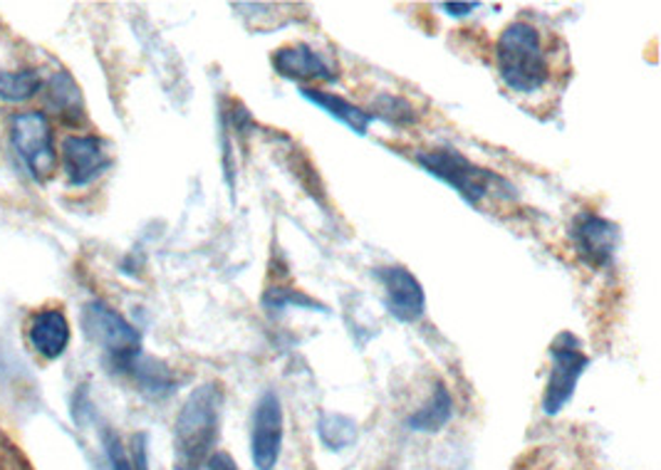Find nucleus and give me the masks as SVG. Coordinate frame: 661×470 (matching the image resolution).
I'll return each instance as SVG.
<instances>
[{
  "mask_svg": "<svg viewBox=\"0 0 661 470\" xmlns=\"http://www.w3.org/2000/svg\"><path fill=\"white\" fill-rule=\"evenodd\" d=\"M452 419H454V398L448 394L444 381H436L434 394L429 396V402L421 406V409L409 416L407 425L411 431L419 433H438L446 429Z\"/></svg>",
  "mask_w": 661,
  "mask_h": 470,
  "instance_id": "14",
  "label": "nucleus"
},
{
  "mask_svg": "<svg viewBox=\"0 0 661 470\" xmlns=\"http://www.w3.org/2000/svg\"><path fill=\"white\" fill-rule=\"evenodd\" d=\"M42 79L33 69L23 73H5L0 69V100L3 102H25L40 92Z\"/></svg>",
  "mask_w": 661,
  "mask_h": 470,
  "instance_id": "18",
  "label": "nucleus"
},
{
  "mask_svg": "<svg viewBox=\"0 0 661 470\" xmlns=\"http://www.w3.org/2000/svg\"><path fill=\"white\" fill-rule=\"evenodd\" d=\"M263 307H268L270 313L276 309H288V307H313L315 313H325L328 307H322L317 300L303 295L293 288H270L266 295H263Z\"/></svg>",
  "mask_w": 661,
  "mask_h": 470,
  "instance_id": "19",
  "label": "nucleus"
},
{
  "mask_svg": "<svg viewBox=\"0 0 661 470\" xmlns=\"http://www.w3.org/2000/svg\"><path fill=\"white\" fill-rule=\"evenodd\" d=\"M369 117L382 119L394 129H409L419 122V110L399 94H379L369 106Z\"/></svg>",
  "mask_w": 661,
  "mask_h": 470,
  "instance_id": "16",
  "label": "nucleus"
},
{
  "mask_svg": "<svg viewBox=\"0 0 661 470\" xmlns=\"http://www.w3.org/2000/svg\"><path fill=\"white\" fill-rule=\"evenodd\" d=\"M285 411L276 392H263L253 409L251 458L258 470H272L283 454Z\"/></svg>",
  "mask_w": 661,
  "mask_h": 470,
  "instance_id": "8",
  "label": "nucleus"
},
{
  "mask_svg": "<svg viewBox=\"0 0 661 470\" xmlns=\"http://www.w3.org/2000/svg\"><path fill=\"white\" fill-rule=\"evenodd\" d=\"M102 446L110 460V470H135V463H131V456L127 454L125 443H122V439L112 429L102 431Z\"/></svg>",
  "mask_w": 661,
  "mask_h": 470,
  "instance_id": "20",
  "label": "nucleus"
},
{
  "mask_svg": "<svg viewBox=\"0 0 661 470\" xmlns=\"http://www.w3.org/2000/svg\"><path fill=\"white\" fill-rule=\"evenodd\" d=\"M48 106L67 122H79L85 117L82 92L67 73H58L48 82Z\"/></svg>",
  "mask_w": 661,
  "mask_h": 470,
  "instance_id": "15",
  "label": "nucleus"
},
{
  "mask_svg": "<svg viewBox=\"0 0 661 470\" xmlns=\"http://www.w3.org/2000/svg\"><path fill=\"white\" fill-rule=\"evenodd\" d=\"M112 166L104 139L94 135H73L63 141V172L69 186H90Z\"/></svg>",
  "mask_w": 661,
  "mask_h": 470,
  "instance_id": "10",
  "label": "nucleus"
},
{
  "mask_svg": "<svg viewBox=\"0 0 661 470\" xmlns=\"http://www.w3.org/2000/svg\"><path fill=\"white\" fill-rule=\"evenodd\" d=\"M479 3H441V11L448 13L452 17H466L471 15Z\"/></svg>",
  "mask_w": 661,
  "mask_h": 470,
  "instance_id": "22",
  "label": "nucleus"
},
{
  "mask_svg": "<svg viewBox=\"0 0 661 470\" xmlns=\"http://www.w3.org/2000/svg\"><path fill=\"white\" fill-rule=\"evenodd\" d=\"M620 226L593 211H580L570 224V243L587 268L607 270L620 251Z\"/></svg>",
  "mask_w": 661,
  "mask_h": 470,
  "instance_id": "7",
  "label": "nucleus"
},
{
  "mask_svg": "<svg viewBox=\"0 0 661 470\" xmlns=\"http://www.w3.org/2000/svg\"><path fill=\"white\" fill-rule=\"evenodd\" d=\"M206 470H238V466L231 458V454H226V450H216V454L208 458Z\"/></svg>",
  "mask_w": 661,
  "mask_h": 470,
  "instance_id": "21",
  "label": "nucleus"
},
{
  "mask_svg": "<svg viewBox=\"0 0 661 470\" xmlns=\"http://www.w3.org/2000/svg\"><path fill=\"white\" fill-rule=\"evenodd\" d=\"M69 322L63 309H40L30 317L28 340L30 347L40 354L42 359L55 361L63 357L69 347Z\"/></svg>",
  "mask_w": 661,
  "mask_h": 470,
  "instance_id": "12",
  "label": "nucleus"
},
{
  "mask_svg": "<svg viewBox=\"0 0 661 470\" xmlns=\"http://www.w3.org/2000/svg\"><path fill=\"white\" fill-rule=\"evenodd\" d=\"M11 141L15 154L35 181H48L58 168L55 135L42 112L15 114L11 122Z\"/></svg>",
  "mask_w": 661,
  "mask_h": 470,
  "instance_id": "6",
  "label": "nucleus"
},
{
  "mask_svg": "<svg viewBox=\"0 0 661 470\" xmlns=\"http://www.w3.org/2000/svg\"><path fill=\"white\" fill-rule=\"evenodd\" d=\"M317 433L325 448L345 450L357 441V423L342 414H322L317 421Z\"/></svg>",
  "mask_w": 661,
  "mask_h": 470,
  "instance_id": "17",
  "label": "nucleus"
},
{
  "mask_svg": "<svg viewBox=\"0 0 661 470\" xmlns=\"http://www.w3.org/2000/svg\"><path fill=\"white\" fill-rule=\"evenodd\" d=\"M226 394L216 381L193 389L174 423V470H206L220 436Z\"/></svg>",
  "mask_w": 661,
  "mask_h": 470,
  "instance_id": "1",
  "label": "nucleus"
},
{
  "mask_svg": "<svg viewBox=\"0 0 661 470\" xmlns=\"http://www.w3.org/2000/svg\"><path fill=\"white\" fill-rule=\"evenodd\" d=\"M82 330L94 347L107 354V361L114 371L125 374L131 361L142 357V334L104 300H92V303L85 305Z\"/></svg>",
  "mask_w": 661,
  "mask_h": 470,
  "instance_id": "4",
  "label": "nucleus"
},
{
  "mask_svg": "<svg viewBox=\"0 0 661 470\" xmlns=\"http://www.w3.org/2000/svg\"><path fill=\"white\" fill-rule=\"evenodd\" d=\"M417 164L434 179L446 183L448 189H454L471 206L488 199L491 191H498V196H516V189L506 179H500L491 168L473 164L469 156L456 152L454 147L421 149L417 152Z\"/></svg>",
  "mask_w": 661,
  "mask_h": 470,
  "instance_id": "3",
  "label": "nucleus"
},
{
  "mask_svg": "<svg viewBox=\"0 0 661 470\" xmlns=\"http://www.w3.org/2000/svg\"><path fill=\"white\" fill-rule=\"evenodd\" d=\"M300 94H303V100H307L315 106H320L325 114H330L334 122L345 124L349 131H355V135L365 137L369 131V124H372V117H369V112L363 110V106H357L355 102L345 100L342 94H334L328 90H317V87H300Z\"/></svg>",
  "mask_w": 661,
  "mask_h": 470,
  "instance_id": "13",
  "label": "nucleus"
},
{
  "mask_svg": "<svg viewBox=\"0 0 661 470\" xmlns=\"http://www.w3.org/2000/svg\"><path fill=\"white\" fill-rule=\"evenodd\" d=\"M374 278L384 290V305L396 322L414 325L427 313V292L417 275L404 265L374 268Z\"/></svg>",
  "mask_w": 661,
  "mask_h": 470,
  "instance_id": "9",
  "label": "nucleus"
},
{
  "mask_svg": "<svg viewBox=\"0 0 661 470\" xmlns=\"http://www.w3.org/2000/svg\"><path fill=\"white\" fill-rule=\"evenodd\" d=\"M496 62L504 85L518 94H535L548 85V58H545L541 33L531 23L513 21L500 30Z\"/></svg>",
  "mask_w": 661,
  "mask_h": 470,
  "instance_id": "2",
  "label": "nucleus"
},
{
  "mask_svg": "<svg viewBox=\"0 0 661 470\" xmlns=\"http://www.w3.org/2000/svg\"><path fill=\"white\" fill-rule=\"evenodd\" d=\"M272 69L293 82H338L340 69L307 42H293L272 52Z\"/></svg>",
  "mask_w": 661,
  "mask_h": 470,
  "instance_id": "11",
  "label": "nucleus"
},
{
  "mask_svg": "<svg viewBox=\"0 0 661 470\" xmlns=\"http://www.w3.org/2000/svg\"><path fill=\"white\" fill-rule=\"evenodd\" d=\"M589 367V357L572 332H560L550 344V377L543 394V411L558 416L575 394L580 377Z\"/></svg>",
  "mask_w": 661,
  "mask_h": 470,
  "instance_id": "5",
  "label": "nucleus"
}]
</instances>
